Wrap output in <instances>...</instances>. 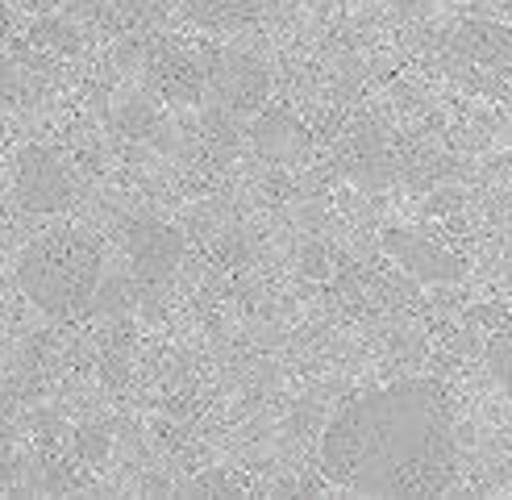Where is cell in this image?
<instances>
[{
	"instance_id": "obj_1",
	"label": "cell",
	"mask_w": 512,
	"mask_h": 500,
	"mask_svg": "<svg viewBox=\"0 0 512 500\" xmlns=\"http://www.w3.org/2000/svg\"><path fill=\"white\" fill-rule=\"evenodd\" d=\"M454 467V400L429 375L354 396L321 434V475L354 496H442L454 484Z\"/></svg>"
},
{
	"instance_id": "obj_2",
	"label": "cell",
	"mask_w": 512,
	"mask_h": 500,
	"mask_svg": "<svg viewBox=\"0 0 512 500\" xmlns=\"http://www.w3.org/2000/svg\"><path fill=\"white\" fill-rule=\"evenodd\" d=\"M105 275V250L84 230H55L38 238L17 263V284L50 317H75L92 309Z\"/></svg>"
},
{
	"instance_id": "obj_3",
	"label": "cell",
	"mask_w": 512,
	"mask_h": 500,
	"mask_svg": "<svg viewBox=\"0 0 512 500\" xmlns=\"http://www.w3.org/2000/svg\"><path fill=\"white\" fill-rule=\"evenodd\" d=\"M125 259H130L134 280L150 292H159L175 280L184 263V234L159 217H134L125 221Z\"/></svg>"
},
{
	"instance_id": "obj_4",
	"label": "cell",
	"mask_w": 512,
	"mask_h": 500,
	"mask_svg": "<svg viewBox=\"0 0 512 500\" xmlns=\"http://www.w3.org/2000/svg\"><path fill=\"white\" fill-rule=\"evenodd\" d=\"M13 188H17V205L25 213H63L75 200L71 167L50 146H25L21 150Z\"/></svg>"
},
{
	"instance_id": "obj_5",
	"label": "cell",
	"mask_w": 512,
	"mask_h": 500,
	"mask_svg": "<svg viewBox=\"0 0 512 500\" xmlns=\"http://www.w3.org/2000/svg\"><path fill=\"white\" fill-rule=\"evenodd\" d=\"M209 88L217 92L225 113H259L267 105L271 75L254 55L221 50V55H213V63H209Z\"/></svg>"
},
{
	"instance_id": "obj_6",
	"label": "cell",
	"mask_w": 512,
	"mask_h": 500,
	"mask_svg": "<svg viewBox=\"0 0 512 500\" xmlns=\"http://www.w3.org/2000/svg\"><path fill=\"white\" fill-rule=\"evenodd\" d=\"M383 250H388L408 275H417V280H425V284H454V280L467 275V263L458 259L454 250L429 242L413 230H388L383 234Z\"/></svg>"
},
{
	"instance_id": "obj_7",
	"label": "cell",
	"mask_w": 512,
	"mask_h": 500,
	"mask_svg": "<svg viewBox=\"0 0 512 500\" xmlns=\"http://www.w3.org/2000/svg\"><path fill=\"white\" fill-rule=\"evenodd\" d=\"M146 80L163 100H175V105H192V100L204 96L209 88V63H200L188 50L175 46H159L146 63Z\"/></svg>"
},
{
	"instance_id": "obj_8",
	"label": "cell",
	"mask_w": 512,
	"mask_h": 500,
	"mask_svg": "<svg viewBox=\"0 0 512 500\" xmlns=\"http://www.w3.org/2000/svg\"><path fill=\"white\" fill-rule=\"evenodd\" d=\"M450 50L467 63L483 67H512V30L496 21H463L450 34Z\"/></svg>"
},
{
	"instance_id": "obj_9",
	"label": "cell",
	"mask_w": 512,
	"mask_h": 500,
	"mask_svg": "<svg viewBox=\"0 0 512 500\" xmlns=\"http://www.w3.org/2000/svg\"><path fill=\"white\" fill-rule=\"evenodd\" d=\"M250 138H254V146H259L263 155H275V159L296 155V150H300L304 142H309V134H304V125H300L292 113H284V109H267V113L254 117Z\"/></svg>"
},
{
	"instance_id": "obj_10",
	"label": "cell",
	"mask_w": 512,
	"mask_h": 500,
	"mask_svg": "<svg viewBox=\"0 0 512 500\" xmlns=\"http://www.w3.org/2000/svg\"><path fill=\"white\" fill-rule=\"evenodd\" d=\"M267 0H184V13L200 25H238L263 13Z\"/></svg>"
},
{
	"instance_id": "obj_11",
	"label": "cell",
	"mask_w": 512,
	"mask_h": 500,
	"mask_svg": "<svg viewBox=\"0 0 512 500\" xmlns=\"http://www.w3.org/2000/svg\"><path fill=\"white\" fill-rule=\"evenodd\" d=\"M488 371L496 375V384L512 396V330H500L488 338Z\"/></svg>"
},
{
	"instance_id": "obj_12",
	"label": "cell",
	"mask_w": 512,
	"mask_h": 500,
	"mask_svg": "<svg viewBox=\"0 0 512 500\" xmlns=\"http://www.w3.org/2000/svg\"><path fill=\"white\" fill-rule=\"evenodd\" d=\"M80 450H84L88 463H100L105 459V450H109V434L100 430V425H84L80 430Z\"/></svg>"
},
{
	"instance_id": "obj_13",
	"label": "cell",
	"mask_w": 512,
	"mask_h": 500,
	"mask_svg": "<svg viewBox=\"0 0 512 500\" xmlns=\"http://www.w3.org/2000/svg\"><path fill=\"white\" fill-rule=\"evenodd\" d=\"M17 96H21V75L9 59H0V109L17 105Z\"/></svg>"
},
{
	"instance_id": "obj_14",
	"label": "cell",
	"mask_w": 512,
	"mask_h": 500,
	"mask_svg": "<svg viewBox=\"0 0 512 500\" xmlns=\"http://www.w3.org/2000/svg\"><path fill=\"white\" fill-rule=\"evenodd\" d=\"M38 42H55L59 50H71L75 34L67 30V25H59V21H46V25H38Z\"/></svg>"
},
{
	"instance_id": "obj_15",
	"label": "cell",
	"mask_w": 512,
	"mask_h": 500,
	"mask_svg": "<svg viewBox=\"0 0 512 500\" xmlns=\"http://www.w3.org/2000/svg\"><path fill=\"white\" fill-rule=\"evenodd\" d=\"M17 5H25V9H34V13H50L59 5V0H17Z\"/></svg>"
},
{
	"instance_id": "obj_16",
	"label": "cell",
	"mask_w": 512,
	"mask_h": 500,
	"mask_svg": "<svg viewBox=\"0 0 512 500\" xmlns=\"http://www.w3.org/2000/svg\"><path fill=\"white\" fill-rule=\"evenodd\" d=\"M9 30V9H5V0H0V34Z\"/></svg>"
}]
</instances>
